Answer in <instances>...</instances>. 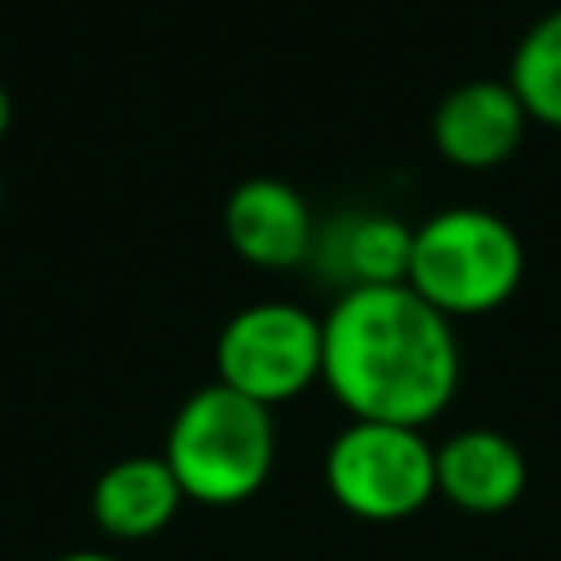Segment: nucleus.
<instances>
[{"mask_svg": "<svg viewBox=\"0 0 561 561\" xmlns=\"http://www.w3.org/2000/svg\"><path fill=\"white\" fill-rule=\"evenodd\" d=\"M320 381L355 421L425 430L460 386L451 320L412 285H351L320 316Z\"/></svg>", "mask_w": 561, "mask_h": 561, "instance_id": "f257e3e1", "label": "nucleus"}, {"mask_svg": "<svg viewBox=\"0 0 561 561\" xmlns=\"http://www.w3.org/2000/svg\"><path fill=\"white\" fill-rule=\"evenodd\" d=\"M162 460L171 465L184 500L210 508L241 504L267 482L276 460L272 408L224 381H210L175 408Z\"/></svg>", "mask_w": 561, "mask_h": 561, "instance_id": "f03ea898", "label": "nucleus"}, {"mask_svg": "<svg viewBox=\"0 0 561 561\" xmlns=\"http://www.w3.org/2000/svg\"><path fill=\"white\" fill-rule=\"evenodd\" d=\"M320 316L298 302H250L241 307L215 342L219 381L276 408L320 381Z\"/></svg>", "mask_w": 561, "mask_h": 561, "instance_id": "39448f33", "label": "nucleus"}, {"mask_svg": "<svg viewBox=\"0 0 561 561\" xmlns=\"http://www.w3.org/2000/svg\"><path fill=\"white\" fill-rule=\"evenodd\" d=\"M57 561H118V557H110V552H66Z\"/></svg>", "mask_w": 561, "mask_h": 561, "instance_id": "ddd939ff", "label": "nucleus"}, {"mask_svg": "<svg viewBox=\"0 0 561 561\" xmlns=\"http://www.w3.org/2000/svg\"><path fill=\"white\" fill-rule=\"evenodd\" d=\"M9 123H13V96H9V88L0 83V136L9 131Z\"/></svg>", "mask_w": 561, "mask_h": 561, "instance_id": "f8f14e48", "label": "nucleus"}, {"mask_svg": "<svg viewBox=\"0 0 561 561\" xmlns=\"http://www.w3.org/2000/svg\"><path fill=\"white\" fill-rule=\"evenodd\" d=\"M224 237L245 263L285 272L311 254L316 215L294 184L276 175H250L224 202Z\"/></svg>", "mask_w": 561, "mask_h": 561, "instance_id": "0eeeda50", "label": "nucleus"}, {"mask_svg": "<svg viewBox=\"0 0 561 561\" xmlns=\"http://www.w3.org/2000/svg\"><path fill=\"white\" fill-rule=\"evenodd\" d=\"M324 486L359 522H408L434 495V447L412 425L355 421L324 451Z\"/></svg>", "mask_w": 561, "mask_h": 561, "instance_id": "20e7f679", "label": "nucleus"}, {"mask_svg": "<svg viewBox=\"0 0 561 561\" xmlns=\"http://www.w3.org/2000/svg\"><path fill=\"white\" fill-rule=\"evenodd\" d=\"M412 259V224L394 215H355L337 232V263L351 285H403Z\"/></svg>", "mask_w": 561, "mask_h": 561, "instance_id": "9b49d317", "label": "nucleus"}, {"mask_svg": "<svg viewBox=\"0 0 561 561\" xmlns=\"http://www.w3.org/2000/svg\"><path fill=\"white\" fill-rule=\"evenodd\" d=\"M0 197H4V180H0Z\"/></svg>", "mask_w": 561, "mask_h": 561, "instance_id": "4468645a", "label": "nucleus"}, {"mask_svg": "<svg viewBox=\"0 0 561 561\" xmlns=\"http://www.w3.org/2000/svg\"><path fill=\"white\" fill-rule=\"evenodd\" d=\"M184 491L162 456H123L92 482V522L110 539H149L171 526Z\"/></svg>", "mask_w": 561, "mask_h": 561, "instance_id": "1a4fd4ad", "label": "nucleus"}, {"mask_svg": "<svg viewBox=\"0 0 561 561\" xmlns=\"http://www.w3.org/2000/svg\"><path fill=\"white\" fill-rule=\"evenodd\" d=\"M434 482L438 495L473 517L504 513L526 491V456L500 430H460L434 447Z\"/></svg>", "mask_w": 561, "mask_h": 561, "instance_id": "6e6552de", "label": "nucleus"}, {"mask_svg": "<svg viewBox=\"0 0 561 561\" xmlns=\"http://www.w3.org/2000/svg\"><path fill=\"white\" fill-rule=\"evenodd\" d=\"M526 272L522 237L508 219L482 206H451L412 228L408 280L447 320L504 307Z\"/></svg>", "mask_w": 561, "mask_h": 561, "instance_id": "7ed1b4c3", "label": "nucleus"}, {"mask_svg": "<svg viewBox=\"0 0 561 561\" xmlns=\"http://www.w3.org/2000/svg\"><path fill=\"white\" fill-rule=\"evenodd\" d=\"M526 105L508 79H465L434 105V149L460 171H491L508 162L526 136Z\"/></svg>", "mask_w": 561, "mask_h": 561, "instance_id": "423d86ee", "label": "nucleus"}, {"mask_svg": "<svg viewBox=\"0 0 561 561\" xmlns=\"http://www.w3.org/2000/svg\"><path fill=\"white\" fill-rule=\"evenodd\" d=\"M508 88L526 105L530 123L561 127V9L535 18L513 48Z\"/></svg>", "mask_w": 561, "mask_h": 561, "instance_id": "9d476101", "label": "nucleus"}]
</instances>
